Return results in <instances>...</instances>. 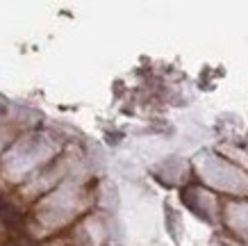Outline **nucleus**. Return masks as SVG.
Instances as JSON below:
<instances>
[{"instance_id": "nucleus-1", "label": "nucleus", "mask_w": 248, "mask_h": 246, "mask_svg": "<svg viewBox=\"0 0 248 246\" xmlns=\"http://www.w3.org/2000/svg\"><path fill=\"white\" fill-rule=\"evenodd\" d=\"M0 221L5 226H9V228H14V226L21 221V212L9 201H5V198H0Z\"/></svg>"}, {"instance_id": "nucleus-2", "label": "nucleus", "mask_w": 248, "mask_h": 246, "mask_svg": "<svg viewBox=\"0 0 248 246\" xmlns=\"http://www.w3.org/2000/svg\"><path fill=\"white\" fill-rule=\"evenodd\" d=\"M7 246H32V242L28 237H14L7 242Z\"/></svg>"}]
</instances>
